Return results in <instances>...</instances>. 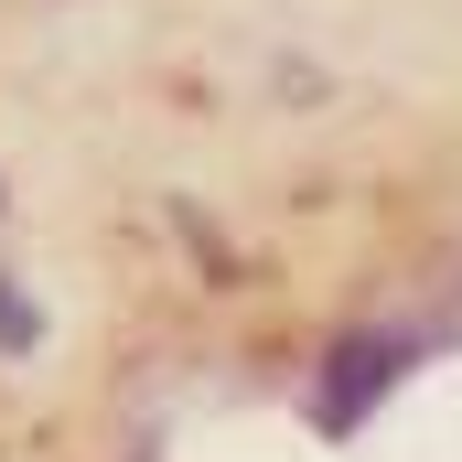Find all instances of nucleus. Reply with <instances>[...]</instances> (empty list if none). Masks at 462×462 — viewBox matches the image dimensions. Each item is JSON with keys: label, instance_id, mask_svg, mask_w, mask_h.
<instances>
[{"label": "nucleus", "instance_id": "obj_1", "mask_svg": "<svg viewBox=\"0 0 462 462\" xmlns=\"http://www.w3.org/2000/svg\"><path fill=\"white\" fill-rule=\"evenodd\" d=\"M0 334H11V345H32V312H22L11 291H0Z\"/></svg>", "mask_w": 462, "mask_h": 462}]
</instances>
